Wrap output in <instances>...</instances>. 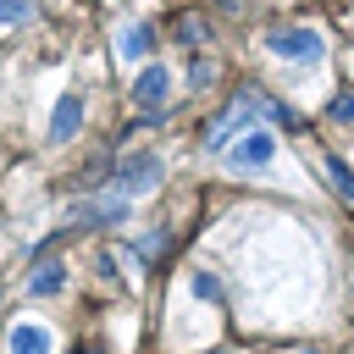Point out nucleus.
<instances>
[{"instance_id":"nucleus-13","label":"nucleus","mask_w":354,"mask_h":354,"mask_svg":"<svg viewBox=\"0 0 354 354\" xmlns=\"http://www.w3.org/2000/svg\"><path fill=\"white\" fill-rule=\"evenodd\" d=\"M194 293H199V299H221V282H216L210 271H194Z\"/></svg>"},{"instance_id":"nucleus-2","label":"nucleus","mask_w":354,"mask_h":354,"mask_svg":"<svg viewBox=\"0 0 354 354\" xmlns=\"http://www.w3.org/2000/svg\"><path fill=\"white\" fill-rule=\"evenodd\" d=\"M271 160H277V133H266V127H243V133L227 144V155H221L227 171H260V166H271Z\"/></svg>"},{"instance_id":"nucleus-7","label":"nucleus","mask_w":354,"mask_h":354,"mask_svg":"<svg viewBox=\"0 0 354 354\" xmlns=\"http://www.w3.org/2000/svg\"><path fill=\"white\" fill-rule=\"evenodd\" d=\"M77 127H83V100H77V94H61V100H55V116H50V144L77 138Z\"/></svg>"},{"instance_id":"nucleus-9","label":"nucleus","mask_w":354,"mask_h":354,"mask_svg":"<svg viewBox=\"0 0 354 354\" xmlns=\"http://www.w3.org/2000/svg\"><path fill=\"white\" fill-rule=\"evenodd\" d=\"M6 348H11V354H50V332L33 326V321H17V326L6 332Z\"/></svg>"},{"instance_id":"nucleus-5","label":"nucleus","mask_w":354,"mask_h":354,"mask_svg":"<svg viewBox=\"0 0 354 354\" xmlns=\"http://www.w3.org/2000/svg\"><path fill=\"white\" fill-rule=\"evenodd\" d=\"M166 94H171V72H166V66H144V72L133 77V105H144L149 116L166 105Z\"/></svg>"},{"instance_id":"nucleus-10","label":"nucleus","mask_w":354,"mask_h":354,"mask_svg":"<svg viewBox=\"0 0 354 354\" xmlns=\"http://www.w3.org/2000/svg\"><path fill=\"white\" fill-rule=\"evenodd\" d=\"M61 282H66V266H61V260H39V271L28 277V293L50 299V293H61Z\"/></svg>"},{"instance_id":"nucleus-14","label":"nucleus","mask_w":354,"mask_h":354,"mask_svg":"<svg viewBox=\"0 0 354 354\" xmlns=\"http://www.w3.org/2000/svg\"><path fill=\"white\" fill-rule=\"evenodd\" d=\"M326 116H332V122H354V94H337V100L326 105Z\"/></svg>"},{"instance_id":"nucleus-12","label":"nucleus","mask_w":354,"mask_h":354,"mask_svg":"<svg viewBox=\"0 0 354 354\" xmlns=\"http://www.w3.org/2000/svg\"><path fill=\"white\" fill-rule=\"evenodd\" d=\"M33 17V0H0V28H17Z\"/></svg>"},{"instance_id":"nucleus-4","label":"nucleus","mask_w":354,"mask_h":354,"mask_svg":"<svg viewBox=\"0 0 354 354\" xmlns=\"http://www.w3.org/2000/svg\"><path fill=\"white\" fill-rule=\"evenodd\" d=\"M254 122H260V111H254V88H249V94H238V100H232V105H227L216 122H205V149L232 144V138H238L243 127H254Z\"/></svg>"},{"instance_id":"nucleus-1","label":"nucleus","mask_w":354,"mask_h":354,"mask_svg":"<svg viewBox=\"0 0 354 354\" xmlns=\"http://www.w3.org/2000/svg\"><path fill=\"white\" fill-rule=\"evenodd\" d=\"M160 177H166V160H160L155 149H133V155H122V160L111 166L105 188H111L116 199H127V205H133V199H144Z\"/></svg>"},{"instance_id":"nucleus-15","label":"nucleus","mask_w":354,"mask_h":354,"mask_svg":"<svg viewBox=\"0 0 354 354\" xmlns=\"http://www.w3.org/2000/svg\"><path fill=\"white\" fill-rule=\"evenodd\" d=\"M177 39H183V44H199V39H205V22L183 17V22H177Z\"/></svg>"},{"instance_id":"nucleus-3","label":"nucleus","mask_w":354,"mask_h":354,"mask_svg":"<svg viewBox=\"0 0 354 354\" xmlns=\"http://www.w3.org/2000/svg\"><path fill=\"white\" fill-rule=\"evenodd\" d=\"M266 50L282 55V61H299V66H315V61L326 55V44H321L315 28H271V33H266Z\"/></svg>"},{"instance_id":"nucleus-18","label":"nucleus","mask_w":354,"mask_h":354,"mask_svg":"<svg viewBox=\"0 0 354 354\" xmlns=\"http://www.w3.org/2000/svg\"><path fill=\"white\" fill-rule=\"evenodd\" d=\"M310 354H315V348H310Z\"/></svg>"},{"instance_id":"nucleus-17","label":"nucleus","mask_w":354,"mask_h":354,"mask_svg":"<svg viewBox=\"0 0 354 354\" xmlns=\"http://www.w3.org/2000/svg\"><path fill=\"white\" fill-rule=\"evenodd\" d=\"M83 354H88V348H83ZM94 354H105V348H94Z\"/></svg>"},{"instance_id":"nucleus-8","label":"nucleus","mask_w":354,"mask_h":354,"mask_svg":"<svg viewBox=\"0 0 354 354\" xmlns=\"http://www.w3.org/2000/svg\"><path fill=\"white\" fill-rule=\"evenodd\" d=\"M116 50H122V61H144V55H155V28H149V22L122 28V33H116Z\"/></svg>"},{"instance_id":"nucleus-6","label":"nucleus","mask_w":354,"mask_h":354,"mask_svg":"<svg viewBox=\"0 0 354 354\" xmlns=\"http://www.w3.org/2000/svg\"><path fill=\"white\" fill-rule=\"evenodd\" d=\"M122 216H127V199H116V194H105V199H83L77 216H72V232H77V227H111V221H122Z\"/></svg>"},{"instance_id":"nucleus-16","label":"nucleus","mask_w":354,"mask_h":354,"mask_svg":"<svg viewBox=\"0 0 354 354\" xmlns=\"http://www.w3.org/2000/svg\"><path fill=\"white\" fill-rule=\"evenodd\" d=\"M94 266H100V277H105V282H116V277H122V271H116V254H100Z\"/></svg>"},{"instance_id":"nucleus-11","label":"nucleus","mask_w":354,"mask_h":354,"mask_svg":"<svg viewBox=\"0 0 354 354\" xmlns=\"http://www.w3.org/2000/svg\"><path fill=\"white\" fill-rule=\"evenodd\" d=\"M326 177H332V188H337V194L354 205V166H348L343 155H326Z\"/></svg>"}]
</instances>
